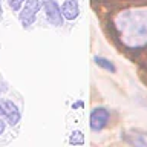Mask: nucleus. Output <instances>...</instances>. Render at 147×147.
I'll list each match as a JSON object with an SVG mask.
<instances>
[{"label":"nucleus","instance_id":"obj_1","mask_svg":"<svg viewBox=\"0 0 147 147\" xmlns=\"http://www.w3.org/2000/svg\"><path fill=\"white\" fill-rule=\"evenodd\" d=\"M0 117L6 119L11 126H16L20 121V112L17 106L9 100H0Z\"/></svg>","mask_w":147,"mask_h":147},{"label":"nucleus","instance_id":"obj_2","mask_svg":"<svg viewBox=\"0 0 147 147\" xmlns=\"http://www.w3.org/2000/svg\"><path fill=\"white\" fill-rule=\"evenodd\" d=\"M38 9H40L38 0H26L25 8H23V11L20 12V22H22L23 28H29L32 23H34Z\"/></svg>","mask_w":147,"mask_h":147},{"label":"nucleus","instance_id":"obj_3","mask_svg":"<svg viewBox=\"0 0 147 147\" xmlns=\"http://www.w3.org/2000/svg\"><path fill=\"white\" fill-rule=\"evenodd\" d=\"M43 6H45L48 20L55 26H61L63 25V14H61V9L58 8L57 2L55 0H43Z\"/></svg>","mask_w":147,"mask_h":147},{"label":"nucleus","instance_id":"obj_4","mask_svg":"<svg viewBox=\"0 0 147 147\" xmlns=\"http://www.w3.org/2000/svg\"><path fill=\"white\" fill-rule=\"evenodd\" d=\"M107 121H109V112L103 107H96L90 113V129L94 132H100L101 129H104Z\"/></svg>","mask_w":147,"mask_h":147},{"label":"nucleus","instance_id":"obj_5","mask_svg":"<svg viewBox=\"0 0 147 147\" xmlns=\"http://www.w3.org/2000/svg\"><path fill=\"white\" fill-rule=\"evenodd\" d=\"M78 12H80V8H78V2L77 0H66L61 6V14L64 18L67 20H74V18L78 17Z\"/></svg>","mask_w":147,"mask_h":147},{"label":"nucleus","instance_id":"obj_6","mask_svg":"<svg viewBox=\"0 0 147 147\" xmlns=\"http://www.w3.org/2000/svg\"><path fill=\"white\" fill-rule=\"evenodd\" d=\"M95 63L98 64L100 67H103V69H106V71H109V72H112V74L117 72V67H115V64H113V63H110L107 58L96 57V58H95Z\"/></svg>","mask_w":147,"mask_h":147},{"label":"nucleus","instance_id":"obj_7","mask_svg":"<svg viewBox=\"0 0 147 147\" xmlns=\"http://www.w3.org/2000/svg\"><path fill=\"white\" fill-rule=\"evenodd\" d=\"M71 142L72 144H83L84 142V138H83V133L81 132H75L71 138Z\"/></svg>","mask_w":147,"mask_h":147},{"label":"nucleus","instance_id":"obj_8","mask_svg":"<svg viewBox=\"0 0 147 147\" xmlns=\"http://www.w3.org/2000/svg\"><path fill=\"white\" fill-rule=\"evenodd\" d=\"M23 2H25V0H9V6H11L12 11H18Z\"/></svg>","mask_w":147,"mask_h":147},{"label":"nucleus","instance_id":"obj_9","mask_svg":"<svg viewBox=\"0 0 147 147\" xmlns=\"http://www.w3.org/2000/svg\"><path fill=\"white\" fill-rule=\"evenodd\" d=\"M3 132H5V123H3V119L0 118V135H2Z\"/></svg>","mask_w":147,"mask_h":147},{"label":"nucleus","instance_id":"obj_10","mask_svg":"<svg viewBox=\"0 0 147 147\" xmlns=\"http://www.w3.org/2000/svg\"><path fill=\"white\" fill-rule=\"evenodd\" d=\"M0 17H2V3H0Z\"/></svg>","mask_w":147,"mask_h":147},{"label":"nucleus","instance_id":"obj_11","mask_svg":"<svg viewBox=\"0 0 147 147\" xmlns=\"http://www.w3.org/2000/svg\"><path fill=\"white\" fill-rule=\"evenodd\" d=\"M0 2H2V0H0Z\"/></svg>","mask_w":147,"mask_h":147}]
</instances>
